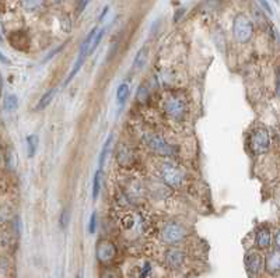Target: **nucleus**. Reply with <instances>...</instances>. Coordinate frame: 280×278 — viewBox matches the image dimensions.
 Here are the masks:
<instances>
[{
	"mask_svg": "<svg viewBox=\"0 0 280 278\" xmlns=\"http://www.w3.org/2000/svg\"><path fill=\"white\" fill-rule=\"evenodd\" d=\"M102 278H119L116 274H114V273H105L104 276H102Z\"/></svg>",
	"mask_w": 280,
	"mask_h": 278,
	"instance_id": "bb28decb",
	"label": "nucleus"
},
{
	"mask_svg": "<svg viewBox=\"0 0 280 278\" xmlns=\"http://www.w3.org/2000/svg\"><path fill=\"white\" fill-rule=\"evenodd\" d=\"M255 240H256V245L259 246L261 249H266V247H269V246L272 245V240H273L272 232H271L268 228H261L258 232H256Z\"/></svg>",
	"mask_w": 280,
	"mask_h": 278,
	"instance_id": "9d476101",
	"label": "nucleus"
},
{
	"mask_svg": "<svg viewBox=\"0 0 280 278\" xmlns=\"http://www.w3.org/2000/svg\"><path fill=\"white\" fill-rule=\"evenodd\" d=\"M111 140H112V136H108V139L105 140V143H104V147L101 150V156H99V165H101V166L105 164V159H107V154H108V150H109Z\"/></svg>",
	"mask_w": 280,
	"mask_h": 278,
	"instance_id": "412c9836",
	"label": "nucleus"
},
{
	"mask_svg": "<svg viewBox=\"0 0 280 278\" xmlns=\"http://www.w3.org/2000/svg\"><path fill=\"white\" fill-rule=\"evenodd\" d=\"M161 178L165 182V185H168L171 188H180L182 183H184L185 175H184V172L178 166L171 164H165L161 168Z\"/></svg>",
	"mask_w": 280,
	"mask_h": 278,
	"instance_id": "20e7f679",
	"label": "nucleus"
},
{
	"mask_svg": "<svg viewBox=\"0 0 280 278\" xmlns=\"http://www.w3.org/2000/svg\"><path fill=\"white\" fill-rule=\"evenodd\" d=\"M27 143H28V153L30 157H34V154L37 153V148H38V136L37 134H31L27 137Z\"/></svg>",
	"mask_w": 280,
	"mask_h": 278,
	"instance_id": "6ab92c4d",
	"label": "nucleus"
},
{
	"mask_svg": "<svg viewBox=\"0 0 280 278\" xmlns=\"http://www.w3.org/2000/svg\"><path fill=\"white\" fill-rule=\"evenodd\" d=\"M104 34H105V28H102V30H99V31H97V33H95L94 38H93V41H91L90 48H89V53H93L94 50L98 48L99 42H101V40H102Z\"/></svg>",
	"mask_w": 280,
	"mask_h": 278,
	"instance_id": "a211bd4d",
	"label": "nucleus"
},
{
	"mask_svg": "<svg viewBox=\"0 0 280 278\" xmlns=\"http://www.w3.org/2000/svg\"><path fill=\"white\" fill-rule=\"evenodd\" d=\"M97 259L101 263H109L115 259L116 256V247L114 243L108 242V240H101L97 245Z\"/></svg>",
	"mask_w": 280,
	"mask_h": 278,
	"instance_id": "0eeeda50",
	"label": "nucleus"
},
{
	"mask_svg": "<svg viewBox=\"0 0 280 278\" xmlns=\"http://www.w3.org/2000/svg\"><path fill=\"white\" fill-rule=\"evenodd\" d=\"M95 229H97V213L94 211V213L91 214L90 222H89V232H90V234H94Z\"/></svg>",
	"mask_w": 280,
	"mask_h": 278,
	"instance_id": "5701e85b",
	"label": "nucleus"
},
{
	"mask_svg": "<svg viewBox=\"0 0 280 278\" xmlns=\"http://www.w3.org/2000/svg\"><path fill=\"white\" fill-rule=\"evenodd\" d=\"M56 91H58L56 88H50L49 91H47L41 97V99H40V102H38V105H37V109L41 111V109H45V108L48 107L50 102H52V99L55 98Z\"/></svg>",
	"mask_w": 280,
	"mask_h": 278,
	"instance_id": "4468645a",
	"label": "nucleus"
},
{
	"mask_svg": "<svg viewBox=\"0 0 280 278\" xmlns=\"http://www.w3.org/2000/svg\"><path fill=\"white\" fill-rule=\"evenodd\" d=\"M90 3V0H79V6H77V13L84 11V8L87 7V4Z\"/></svg>",
	"mask_w": 280,
	"mask_h": 278,
	"instance_id": "b1692460",
	"label": "nucleus"
},
{
	"mask_svg": "<svg viewBox=\"0 0 280 278\" xmlns=\"http://www.w3.org/2000/svg\"><path fill=\"white\" fill-rule=\"evenodd\" d=\"M280 269V254L279 250L276 249L266 260V270L269 271L271 274H278Z\"/></svg>",
	"mask_w": 280,
	"mask_h": 278,
	"instance_id": "9b49d317",
	"label": "nucleus"
},
{
	"mask_svg": "<svg viewBox=\"0 0 280 278\" xmlns=\"http://www.w3.org/2000/svg\"><path fill=\"white\" fill-rule=\"evenodd\" d=\"M128 95H129V85L124 82V84H121L119 85V88H118V92H116V98H118V102L122 105L126 98H128Z\"/></svg>",
	"mask_w": 280,
	"mask_h": 278,
	"instance_id": "dca6fc26",
	"label": "nucleus"
},
{
	"mask_svg": "<svg viewBox=\"0 0 280 278\" xmlns=\"http://www.w3.org/2000/svg\"><path fill=\"white\" fill-rule=\"evenodd\" d=\"M0 43H1V35H0Z\"/></svg>",
	"mask_w": 280,
	"mask_h": 278,
	"instance_id": "7c9ffc66",
	"label": "nucleus"
},
{
	"mask_svg": "<svg viewBox=\"0 0 280 278\" xmlns=\"http://www.w3.org/2000/svg\"><path fill=\"white\" fill-rule=\"evenodd\" d=\"M99 190H101V171H97L93 179V199L94 200L98 197Z\"/></svg>",
	"mask_w": 280,
	"mask_h": 278,
	"instance_id": "f3484780",
	"label": "nucleus"
},
{
	"mask_svg": "<svg viewBox=\"0 0 280 278\" xmlns=\"http://www.w3.org/2000/svg\"><path fill=\"white\" fill-rule=\"evenodd\" d=\"M77 278H83V273H79V274H77Z\"/></svg>",
	"mask_w": 280,
	"mask_h": 278,
	"instance_id": "c756f323",
	"label": "nucleus"
},
{
	"mask_svg": "<svg viewBox=\"0 0 280 278\" xmlns=\"http://www.w3.org/2000/svg\"><path fill=\"white\" fill-rule=\"evenodd\" d=\"M69 218H70V214H69V210L65 208L62 214H60V227L65 229L67 227V224H69Z\"/></svg>",
	"mask_w": 280,
	"mask_h": 278,
	"instance_id": "4be33fe9",
	"label": "nucleus"
},
{
	"mask_svg": "<svg viewBox=\"0 0 280 278\" xmlns=\"http://www.w3.org/2000/svg\"><path fill=\"white\" fill-rule=\"evenodd\" d=\"M245 264H247L248 274L252 276V277H256V276L261 274V271L264 269V257H262V254L256 253V252H251L247 256Z\"/></svg>",
	"mask_w": 280,
	"mask_h": 278,
	"instance_id": "6e6552de",
	"label": "nucleus"
},
{
	"mask_svg": "<svg viewBox=\"0 0 280 278\" xmlns=\"http://www.w3.org/2000/svg\"><path fill=\"white\" fill-rule=\"evenodd\" d=\"M233 33H234V38L237 40V42L245 43V42L251 41V38L254 35V24L247 16L239 14L234 18Z\"/></svg>",
	"mask_w": 280,
	"mask_h": 278,
	"instance_id": "f03ea898",
	"label": "nucleus"
},
{
	"mask_svg": "<svg viewBox=\"0 0 280 278\" xmlns=\"http://www.w3.org/2000/svg\"><path fill=\"white\" fill-rule=\"evenodd\" d=\"M17 107H18V99H17L16 95H7L4 98V108L7 111H14Z\"/></svg>",
	"mask_w": 280,
	"mask_h": 278,
	"instance_id": "aec40b11",
	"label": "nucleus"
},
{
	"mask_svg": "<svg viewBox=\"0 0 280 278\" xmlns=\"http://www.w3.org/2000/svg\"><path fill=\"white\" fill-rule=\"evenodd\" d=\"M259 1V4L262 6V7L269 13V14H272V8H271V6H269V3H268V0H258Z\"/></svg>",
	"mask_w": 280,
	"mask_h": 278,
	"instance_id": "393cba45",
	"label": "nucleus"
},
{
	"mask_svg": "<svg viewBox=\"0 0 280 278\" xmlns=\"http://www.w3.org/2000/svg\"><path fill=\"white\" fill-rule=\"evenodd\" d=\"M0 62H1V63H4V65H8V59L4 56L1 52H0Z\"/></svg>",
	"mask_w": 280,
	"mask_h": 278,
	"instance_id": "a878e982",
	"label": "nucleus"
},
{
	"mask_svg": "<svg viewBox=\"0 0 280 278\" xmlns=\"http://www.w3.org/2000/svg\"><path fill=\"white\" fill-rule=\"evenodd\" d=\"M184 11H185L184 8H182V10H178V11H177V16H175V21H178V20H180V16H182V13H184Z\"/></svg>",
	"mask_w": 280,
	"mask_h": 278,
	"instance_id": "cd10ccee",
	"label": "nucleus"
},
{
	"mask_svg": "<svg viewBox=\"0 0 280 278\" xmlns=\"http://www.w3.org/2000/svg\"><path fill=\"white\" fill-rule=\"evenodd\" d=\"M185 235H187L185 228L182 227L181 224H177V222H170V224H167L164 229H163V232H161L163 240H164L165 243H170V245L182 240V239L185 238Z\"/></svg>",
	"mask_w": 280,
	"mask_h": 278,
	"instance_id": "423d86ee",
	"label": "nucleus"
},
{
	"mask_svg": "<svg viewBox=\"0 0 280 278\" xmlns=\"http://www.w3.org/2000/svg\"><path fill=\"white\" fill-rule=\"evenodd\" d=\"M55 1H60V0H55Z\"/></svg>",
	"mask_w": 280,
	"mask_h": 278,
	"instance_id": "2f4dec72",
	"label": "nucleus"
},
{
	"mask_svg": "<svg viewBox=\"0 0 280 278\" xmlns=\"http://www.w3.org/2000/svg\"><path fill=\"white\" fill-rule=\"evenodd\" d=\"M147 55H148V48L147 46H143V48H140L139 52L136 53V56H135V60H133V67L135 69H141L143 66L146 65V62H147Z\"/></svg>",
	"mask_w": 280,
	"mask_h": 278,
	"instance_id": "ddd939ff",
	"label": "nucleus"
},
{
	"mask_svg": "<svg viewBox=\"0 0 280 278\" xmlns=\"http://www.w3.org/2000/svg\"><path fill=\"white\" fill-rule=\"evenodd\" d=\"M108 10H109V7H105L104 8V11H102V13H101V16H99V20H102V18H104V17H105V14H107L108 13Z\"/></svg>",
	"mask_w": 280,
	"mask_h": 278,
	"instance_id": "c85d7f7f",
	"label": "nucleus"
},
{
	"mask_svg": "<svg viewBox=\"0 0 280 278\" xmlns=\"http://www.w3.org/2000/svg\"><path fill=\"white\" fill-rule=\"evenodd\" d=\"M144 140L148 148L158 156H171L175 151V148L170 143H167V140L163 139L160 134H147Z\"/></svg>",
	"mask_w": 280,
	"mask_h": 278,
	"instance_id": "7ed1b4c3",
	"label": "nucleus"
},
{
	"mask_svg": "<svg viewBox=\"0 0 280 278\" xmlns=\"http://www.w3.org/2000/svg\"><path fill=\"white\" fill-rule=\"evenodd\" d=\"M164 109L167 115L170 118H173L174 120H184L187 116V105L181 98L177 97H170L165 99Z\"/></svg>",
	"mask_w": 280,
	"mask_h": 278,
	"instance_id": "39448f33",
	"label": "nucleus"
},
{
	"mask_svg": "<svg viewBox=\"0 0 280 278\" xmlns=\"http://www.w3.org/2000/svg\"><path fill=\"white\" fill-rule=\"evenodd\" d=\"M165 260H167V264L170 267L178 269V267H181L182 263L185 260V254L181 250H178V249H171L165 254Z\"/></svg>",
	"mask_w": 280,
	"mask_h": 278,
	"instance_id": "1a4fd4ad",
	"label": "nucleus"
},
{
	"mask_svg": "<svg viewBox=\"0 0 280 278\" xmlns=\"http://www.w3.org/2000/svg\"><path fill=\"white\" fill-rule=\"evenodd\" d=\"M44 3L45 0H21L23 7L28 11H38L40 8H42Z\"/></svg>",
	"mask_w": 280,
	"mask_h": 278,
	"instance_id": "2eb2a0df",
	"label": "nucleus"
},
{
	"mask_svg": "<svg viewBox=\"0 0 280 278\" xmlns=\"http://www.w3.org/2000/svg\"><path fill=\"white\" fill-rule=\"evenodd\" d=\"M116 158H118V162L121 165H129L133 162L132 151L126 147V146H121V147L118 148V156H116Z\"/></svg>",
	"mask_w": 280,
	"mask_h": 278,
	"instance_id": "f8f14e48",
	"label": "nucleus"
},
{
	"mask_svg": "<svg viewBox=\"0 0 280 278\" xmlns=\"http://www.w3.org/2000/svg\"><path fill=\"white\" fill-rule=\"evenodd\" d=\"M271 148V134L265 127H256L249 137V150L252 154L259 156L268 153Z\"/></svg>",
	"mask_w": 280,
	"mask_h": 278,
	"instance_id": "f257e3e1",
	"label": "nucleus"
}]
</instances>
